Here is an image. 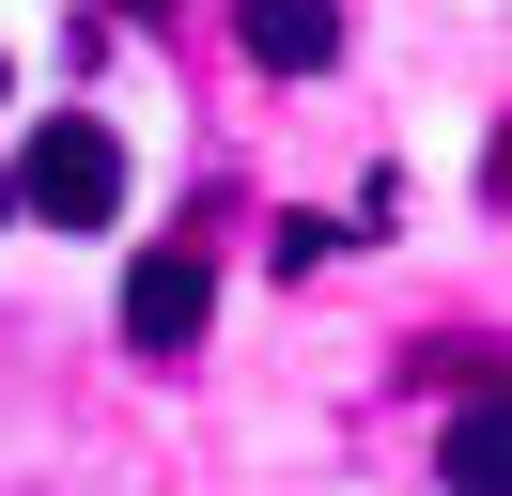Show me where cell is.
<instances>
[{
    "label": "cell",
    "instance_id": "cell-1",
    "mask_svg": "<svg viewBox=\"0 0 512 496\" xmlns=\"http://www.w3.org/2000/svg\"><path fill=\"white\" fill-rule=\"evenodd\" d=\"M16 217H47V233H109V217H125V140H109L94 109H63L32 155H16Z\"/></svg>",
    "mask_w": 512,
    "mask_h": 496
},
{
    "label": "cell",
    "instance_id": "cell-2",
    "mask_svg": "<svg viewBox=\"0 0 512 496\" xmlns=\"http://www.w3.org/2000/svg\"><path fill=\"white\" fill-rule=\"evenodd\" d=\"M202 310H218V279H202V248H156V264H125V341L140 357H187Z\"/></svg>",
    "mask_w": 512,
    "mask_h": 496
},
{
    "label": "cell",
    "instance_id": "cell-3",
    "mask_svg": "<svg viewBox=\"0 0 512 496\" xmlns=\"http://www.w3.org/2000/svg\"><path fill=\"white\" fill-rule=\"evenodd\" d=\"M233 47L264 78H326L342 62V0H233Z\"/></svg>",
    "mask_w": 512,
    "mask_h": 496
},
{
    "label": "cell",
    "instance_id": "cell-4",
    "mask_svg": "<svg viewBox=\"0 0 512 496\" xmlns=\"http://www.w3.org/2000/svg\"><path fill=\"white\" fill-rule=\"evenodd\" d=\"M435 481H450V496H497V403H481V388L450 403V434H435Z\"/></svg>",
    "mask_w": 512,
    "mask_h": 496
},
{
    "label": "cell",
    "instance_id": "cell-5",
    "mask_svg": "<svg viewBox=\"0 0 512 496\" xmlns=\"http://www.w3.org/2000/svg\"><path fill=\"white\" fill-rule=\"evenodd\" d=\"M109 16H171V0H109Z\"/></svg>",
    "mask_w": 512,
    "mask_h": 496
},
{
    "label": "cell",
    "instance_id": "cell-6",
    "mask_svg": "<svg viewBox=\"0 0 512 496\" xmlns=\"http://www.w3.org/2000/svg\"><path fill=\"white\" fill-rule=\"evenodd\" d=\"M0 93H16V62H0Z\"/></svg>",
    "mask_w": 512,
    "mask_h": 496
}]
</instances>
